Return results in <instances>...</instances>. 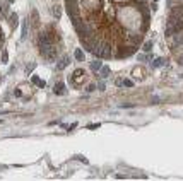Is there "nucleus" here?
Segmentation results:
<instances>
[{"instance_id": "9b49d317", "label": "nucleus", "mask_w": 183, "mask_h": 181, "mask_svg": "<svg viewBox=\"0 0 183 181\" xmlns=\"http://www.w3.org/2000/svg\"><path fill=\"white\" fill-rule=\"evenodd\" d=\"M142 50L146 53H149L151 50H152V41H146V43H144V46H142Z\"/></svg>"}, {"instance_id": "4468645a", "label": "nucleus", "mask_w": 183, "mask_h": 181, "mask_svg": "<svg viewBox=\"0 0 183 181\" xmlns=\"http://www.w3.org/2000/svg\"><path fill=\"white\" fill-rule=\"evenodd\" d=\"M2 10H0V15H2V17H4V15H7V9H9V5H2Z\"/></svg>"}, {"instance_id": "a211bd4d", "label": "nucleus", "mask_w": 183, "mask_h": 181, "mask_svg": "<svg viewBox=\"0 0 183 181\" xmlns=\"http://www.w3.org/2000/svg\"><path fill=\"white\" fill-rule=\"evenodd\" d=\"M139 60H140V62H147V60H149V56H146V55H139Z\"/></svg>"}, {"instance_id": "1a4fd4ad", "label": "nucleus", "mask_w": 183, "mask_h": 181, "mask_svg": "<svg viewBox=\"0 0 183 181\" xmlns=\"http://www.w3.org/2000/svg\"><path fill=\"white\" fill-rule=\"evenodd\" d=\"M101 62L99 60H94V62L91 63V70H94V72H99V68H101Z\"/></svg>"}, {"instance_id": "f3484780", "label": "nucleus", "mask_w": 183, "mask_h": 181, "mask_svg": "<svg viewBox=\"0 0 183 181\" xmlns=\"http://www.w3.org/2000/svg\"><path fill=\"white\" fill-rule=\"evenodd\" d=\"M98 89H99V91H104V89H106V85H104V82H99V84H98Z\"/></svg>"}, {"instance_id": "0eeeda50", "label": "nucleus", "mask_w": 183, "mask_h": 181, "mask_svg": "<svg viewBox=\"0 0 183 181\" xmlns=\"http://www.w3.org/2000/svg\"><path fill=\"white\" fill-rule=\"evenodd\" d=\"M99 75H101V79H106L108 75H110V67H101V68H99Z\"/></svg>"}, {"instance_id": "412c9836", "label": "nucleus", "mask_w": 183, "mask_h": 181, "mask_svg": "<svg viewBox=\"0 0 183 181\" xmlns=\"http://www.w3.org/2000/svg\"><path fill=\"white\" fill-rule=\"evenodd\" d=\"M137 2H146V0H137Z\"/></svg>"}, {"instance_id": "39448f33", "label": "nucleus", "mask_w": 183, "mask_h": 181, "mask_svg": "<svg viewBox=\"0 0 183 181\" xmlns=\"http://www.w3.org/2000/svg\"><path fill=\"white\" fill-rule=\"evenodd\" d=\"M69 63H70V56L69 55H63L62 60H58V63H57V68H58V70H63Z\"/></svg>"}, {"instance_id": "f03ea898", "label": "nucleus", "mask_w": 183, "mask_h": 181, "mask_svg": "<svg viewBox=\"0 0 183 181\" xmlns=\"http://www.w3.org/2000/svg\"><path fill=\"white\" fill-rule=\"evenodd\" d=\"M94 55L98 56V58H110V56H111L110 46H108V44H104V43L96 44V48H94Z\"/></svg>"}, {"instance_id": "f8f14e48", "label": "nucleus", "mask_w": 183, "mask_h": 181, "mask_svg": "<svg viewBox=\"0 0 183 181\" xmlns=\"http://www.w3.org/2000/svg\"><path fill=\"white\" fill-rule=\"evenodd\" d=\"M11 26H12V27L17 26V15H15V14H12V15H11Z\"/></svg>"}, {"instance_id": "9d476101", "label": "nucleus", "mask_w": 183, "mask_h": 181, "mask_svg": "<svg viewBox=\"0 0 183 181\" xmlns=\"http://www.w3.org/2000/svg\"><path fill=\"white\" fill-rule=\"evenodd\" d=\"M74 56H75V60H79V62H84V53H82V50H75V51H74Z\"/></svg>"}, {"instance_id": "20e7f679", "label": "nucleus", "mask_w": 183, "mask_h": 181, "mask_svg": "<svg viewBox=\"0 0 183 181\" xmlns=\"http://www.w3.org/2000/svg\"><path fill=\"white\" fill-rule=\"evenodd\" d=\"M53 93H55L57 96H65V94H67L65 84H63V82H58V84H55V87H53Z\"/></svg>"}, {"instance_id": "4be33fe9", "label": "nucleus", "mask_w": 183, "mask_h": 181, "mask_svg": "<svg viewBox=\"0 0 183 181\" xmlns=\"http://www.w3.org/2000/svg\"><path fill=\"white\" fill-rule=\"evenodd\" d=\"M152 2H158V0H152Z\"/></svg>"}, {"instance_id": "6e6552de", "label": "nucleus", "mask_w": 183, "mask_h": 181, "mask_svg": "<svg viewBox=\"0 0 183 181\" xmlns=\"http://www.w3.org/2000/svg\"><path fill=\"white\" fill-rule=\"evenodd\" d=\"M53 15H55V19H60L62 17V9H60V5H53Z\"/></svg>"}, {"instance_id": "423d86ee", "label": "nucleus", "mask_w": 183, "mask_h": 181, "mask_svg": "<svg viewBox=\"0 0 183 181\" xmlns=\"http://www.w3.org/2000/svg\"><path fill=\"white\" fill-rule=\"evenodd\" d=\"M164 62H166V60L163 58V56H159V58H156V60L152 62V68H159V67H163V65H164Z\"/></svg>"}, {"instance_id": "dca6fc26", "label": "nucleus", "mask_w": 183, "mask_h": 181, "mask_svg": "<svg viewBox=\"0 0 183 181\" xmlns=\"http://www.w3.org/2000/svg\"><path fill=\"white\" fill-rule=\"evenodd\" d=\"M7 60H9V56H7V51H4V53H2V62H4V63H7Z\"/></svg>"}, {"instance_id": "aec40b11", "label": "nucleus", "mask_w": 183, "mask_h": 181, "mask_svg": "<svg viewBox=\"0 0 183 181\" xmlns=\"http://www.w3.org/2000/svg\"><path fill=\"white\" fill-rule=\"evenodd\" d=\"M0 41H4V34H2V29H0Z\"/></svg>"}, {"instance_id": "ddd939ff", "label": "nucleus", "mask_w": 183, "mask_h": 181, "mask_svg": "<svg viewBox=\"0 0 183 181\" xmlns=\"http://www.w3.org/2000/svg\"><path fill=\"white\" fill-rule=\"evenodd\" d=\"M33 82H34L36 85H40V87H43V85H45V82H43V80H40V79L36 77V75H33Z\"/></svg>"}, {"instance_id": "f257e3e1", "label": "nucleus", "mask_w": 183, "mask_h": 181, "mask_svg": "<svg viewBox=\"0 0 183 181\" xmlns=\"http://www.w3.org/2000/svg\"><path fill=\"white\" fill-rule=\"evenodd\" d=\"M40 51L41 56H43L46 62H53L57 58V50L53 46V43H48V44H40Z\"/></svg>"}, {"instance_id": "5701e85b", "label": "nucleus", "mask_w": 183, "mask_h": 181, "mask_svg": "<svg viewBox=\"0 0 183 181\" xmlns=\"http://www.w3.org/2000/svg\"><path fill=\"white\" fill-rule=\"evenodd\" d=\"M0 123H2V120H0Z\"/></svg>"}, {"instance_id": "2eb2a0df", "label": "nucleus", "mask_w": 183, "mask_h": 181, "mask_svg": "<svg viewBox=\"0 0 183 181\" xmlns=\"http://www.w3.org/2000/svg\"><path fill=\"white\" fill-rule=\"evenodd\" d=\"M96 87H98L96 84H89V85H87V93H92V91H94Z\"/></svg>"}, {"instance_id": "6ab92c4d", "label": "nucleus", "mask_w": 183, "mask_h": 181, "mask_svg": "<svg viewBox=\"0 0 183 181\" xmlns=\"http://www.w3.org/2000/svg\"><path fill=\"white\" fill-rule=\"evenodd\" d=\"M123 85H127V87H132V85H134V82H130V80H125V82H123Z\"/></svg>"}, {"instance_id": "7ed1b4c3", "label": "nucleus", "mask_w": 183, "mask_h": 181, "mask_svg": "<svg viewBox=\"0 0 183 181\" xmlns=\"http://www.w3.org/2000/svg\"><path fill=\"white\" fill-rule=\"evenodd\" d=\"M28 33H29V24H28V19L21 22V41H24L28 38Z\"/></svg>"}]
</instances>
